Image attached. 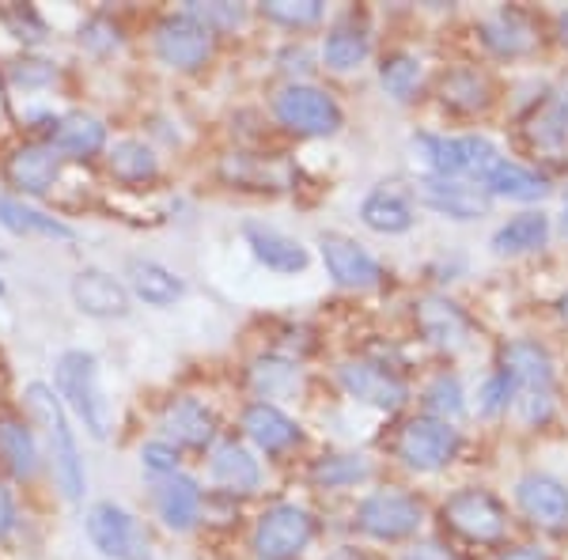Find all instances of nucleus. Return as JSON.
<instances>
[{
  "instance_id": "nucleus-1",
  "label": "nucleus",
  "mask_w": 568,
  "mask_h": 560,
  "mask_svg": "<svg viewBox=\"0 0 568 560\" xmlns=\"http://www.w3.org/2000/svg\"><path fill=\"white\" fill-rule=\"evenodd\" d=\"M23 401L45 436V451H50L53 477H58L61 492H65L69 503H80L88 489V474H84V458H80V447H77V428L69 425L65 401L58 398V390H53L50 383H27Z\"/></svg>"
},
{
  "instance_id": "nucleus-2",
  "label": "nucleus",
  "mask_w": 568,
  "mask_h": 560,
  "mask_svg": "<svg viewBox=\"0 0 568 560\" xmlns=\"http://www.w3.org/2000/svg\"><path fill=\"white\" fill-rule=\"evenodd\" d=\"M58 398L65 401V409L80 425L88 428L91 439H106L110 431V401L103 398V387H99V360L84 348H69L58 360Z\"/></svg>"
},
{
  "instance_id": "nucleus-3",
  "label": "nucleus",
  "mask_w": 568,
  "mask_h": 560,
  "mask_svg": "<svg viewBox=\"0 0 568 560\" xmlns=\"http://www.w3.org/2000/svg\"><path fill=\"white\" fill-rule=\"evenodd\" d=\"M273 114L284 130L300 136H334L345 125L337 99L315 84H284L273 95Z\"/></svg>"
},
{
  "instance_id": "nucleus-4",
  "label": "nucleus",
  "mask_w": 568,
  "mask_h": 560,
  "mask_svg": "<svg viewBox=\"0 0 568 560\" xmlns=\"http://www.w3.org/2000/svg\"><path fill=\"white\" fill-rule=\"evenodd\" d=\"M88 541L99 549V557L106 560H149V534L136 522V516L114 500H99L88 508L84 516Z\"/></svg>"
},
{
  "instance_id": "nucleus-5",
  "label": "nucleus",
  "mask_w": 568,
  "mask_h": 560,
  "mask_svg": "<svg viewBox=\"0 0 568 560\" xmlns=\"http://www.w3.org/2000/svg\"><path fill=\"white\" fill-rule=\"evenodd\" d=\"M463 447L459 428L436 417H414L398 431V458L417 474H439L455 462Z\"/></svg>"
},
{
  "instance_id": "nucleus-6",
  "label": "nucleus",
  "mask_w": 568,
  "mask_h": 560,
  "mask_svg": "<svg viewBox=\"0 0 568 560\" xmlns=\"http://www.w3.org/2000/svg\"><path fill=\"white\" fill-rule=\"evenodd\" d=\"M425 522V503L406 489H379L364 496L356 508V527L375 541H398L420 530Z\"/></svg>"
},
{
  "instance_id": "nucleus-7",
  "label": "nucleus",
  "mask_w": 568,
  "mask_h": 560,
  "mask_svg": "<svg viewBox=\"0 0 568 560\" xmlns=\"http://www.w3.org/2000/svg\"><path fill=\"white\" fill-rule=\"evenodd\" d=\"M152 42H155V58L175 72H197L201 65H209L216 53V31H209V27L194 20L190 12L160 20Z\"/></svg>"
},
{
  "instance_id": "nucleus-8",
  "label": "nucleus",
  "mask_w": 568,
  "mask_h": 560,
  "mask_svg": "<svg viewBox=\"0 0 568 560\" xmlns=\"http://www.w3.org/2000/svg\"><path fill=\"white\" fill-rule=\"evenodd\" d=\"M315 538V519L300 503H273L254 527V557L258 560H296Z\"/></svg>"
},
{
  "instance_id": "nucleus-9",
  "label": "nucleus",
  "mask_w": 568,
  "mask_h": 560,
  "mask_svg": "<svg viewBox=\"0 0 568 560\" xmlns=\"http://www.w3.org/2000/svg\"><path fill=\"white\" fill-rule=\"evenodd\" d=\"M444 522L463 534L466 541H500L504 530H508V511L493 492L485 489H459L444 500Z\"/></svg>"
},
{
  "instance_id": "nucleus-10",
  "label": "nucleus",
  "mask_w": 568,
  "mask_h": 560,
  "mask_svg": "<svg viewBox=\"0 0 568 560\" xmlns=\"http://www.w3.org/2000/svg\"><path fill=\"white\" fill-rule=\"evenodd\" d=\"M318 254H323L326 273L334 277V284H342V288H356V292L379 288L383 277H387L383 265L349 235H337V232L318 235Z\"/></svg>"
},
{
  "instance_id": "nucleus-11",
  "label": "nucleus",
  "mask_w": 568,
  "mask_h": 560,
  "mask_svg": "<svg viewBox=\"0 0 568 560\" xmlns=\"http://www.w3.org/2000/svg\"><path fill=\"white\" fill-rule=\"evenodd\" d=\"M337 383L342 390L349 394L353 401H364L372 409H398L402 401L409 398L406 383L383 364H372V360H349L337 367Z\"/></svg>"
},
{
  "instance_id": "nucleus-12",
  "label": "nucleus",
  "mask_w": 568,
  "mask_h": 560,
  "mask_svg": "<svg viewBox=\"0 0 568 560\" xmlns=\"http://www.w3.org/2000/svg\"><path fill=\"white\" fill-rule=\"evenodd\" d=\"M61 163L65 160H61V152L53 149V144H23V149H16L12 155H8L4 179L16 194L45 197L53 190V182H58Z\"/></svg>"
},
{
  "instance_id": "nucleus-13",
  "label": "nucleus",
  "mask_w": 568,
  "mask_h": 560,
  "mask_svg": "<svg viewBox=\"0 0 568 560\" xmlns=\"http://www.w3.org/2000/svg\"><path fill=\"white\" fill-rule=\"evenodd\" d=\"M516 503L535 527H546V530L568 527V489L557 477L524 474L516 481Z\"/></svg>"
},
{
  "instance_id": "nucleus-14",
  "label": "nucleus",
  "mask_w": 568,
  "mask_h": 560,
  "mask_svg": "<svg viewBox=\"0 0 568 560\" xmlns=\"http://www.w3.org/2000/svg\"><path fill=\"white\" fill-rule=\"evenodd\" d=\"M160 439H168L171 447H194V451H205V447L216 439L213 409L197 398H175L160 417Z\"/></svg>"
},
{
  "instance_id": "nucleus-15",
  "label": "nucleus",
  "mask_w": 568,
  "mask_h": 560,
  "mask_svg": "<svg viewBox=\"0 0 568 560\" xmlns=\"http://www.w3.org/2000/svg\"><path fill=\"white\" fill-rule=\"evenodd\" d=\"M243 238L251 246V254L258 258L270 273H281V277H292V273H304L311 265V254L300 238L277 232L270 224H243Z\"/></svg>"
},
{
  "instance_id": "nucleus-16",
  "label": "nucleus",
  "mask_w": 568,
  "mask_h": 560,
  "mask_svg": "<svg viewBox=\"0 0 568 560\" xmlns=\"http://www.w3.org/2000/svg\"><path fill=\"white\" fill-rule=\"evenodd\" d=\"M417 329L428 345L447 348V353H459L470 345V318L447 296H425L417 303Z\"/></svg>"
},
{
  "instance_id": "nucleus-17",
  "label": "nucleus",
  "mask_w": 568,
  "mask_h": 560,
  "mask_svg": "<svg viewBox=\"0 0 568 560\" xmlns=\"http://www.w3.org/2000/svg\"><path fill=\"white\" fill-rule=\"evenodd\" d=\"M72 303L91 318H125L130 315V288L106 269H80L72 277Z\"/></svg>"
},
{
  "instance_id": "nucleus-18",
  "label": "nucleus",
  "mask_w": 568,
  "mask_h": 560,
  "mask_svg": "<svg viewBox=\"0 0 568 560\" xmlns=\"http://www.w3.org/2000/svg\"><path fill=\"white\" fill-rule=\"evenodd\" d=\"M417 197L420 205L452 220H478L489 213V194L481 186H466L463 179H420Z\"/></svg>"
},
{
  "instance_id": "nucleus-19",
  "label": "nucleus",
  "mask_w": 568,
  "mask_h": 560,
  "mask_svg": "<svg viewBox=\"0 0 568 560\" xmlns=\"http://www.w3.org/2000/svg\"><path fill=\"white\" fill-rule=\"evenodd\" d=\"M500 371L524 394H549V387H554V360H549L542 345L527 342V337L500 348Z\"/></svg>"
},
{
  "instance_id": "nucleus-20",
  "label": "nucleus",
  "mask_w": 568,
  "mask_h": 560,
  "mask_svg": "<svg viewBox=\"0 0 568 560\" xmlns=\"http://www.w3.org/2000/svg\"><path fill=\"white\" fill-rule=\"evenodd\" d=\"M243 431H246V439L265 455H281L304 439V431H300L296 420H292L284 409L273 406V401H251V406L243 409Z\"/></svg>"
},
{
  "instance_id": "nucleus-21",
  "label": "nucleus",
  "mask_w": 568,
  "mask_h": 560,
  "mask_svg": "<svg viewBox=\"0 0 568 560\" xmlns=\"http://www.w3.org/2000/svg\"><path fill=\"white\" fill-rule=\"evenodd\" d=\"M201 508H205V496H201L197 481L186 474H171L155 481V516L163 519V527L175 530H190L201 519Z\"/></svg>"
},
{
  "instance_id": "nucleus-22",
  "label": "nucleus",
  "mask_w": 568,
  "mask_h": 560,
  "mask_svg": "<svg viewBox=\"0 0 568 560\" xmlns=\"http://www.w3.org/2000/svg\"><path fill=\"white\" fill-rule=\"evenodd\" d=\"M209 477H213L224 492L251 496V492H258V485H262V466L243 444L224 439V444H216L213 458H209Z\"/></svg>"
},
{
  "instance_id": "nucleus-23",
  "label": "nucleus",
  "mask_w": 568,
  "mask_h": 560,
  "mask_svg": "<svg viewBox=\"0 0 568 560\" xmlns=\"http://www.w3.org/2000/svg\"><path fill=\"white\" fill-rule=\"evenodd\" d=\"M361 220L364 227L379 235H402L414 227L417 220V208H414V197L398 186H375L368 197L361 201Z\"/></svg>"
},
{
  "instance_id": "nucleus-24",
  "label": "nucleus",
  "mask_w": 568,
  "mask_h": 560,
  "mask_svg": "<svg viewBox=\"0 0 568 560\" xmlns=\"http://www.w3.org/2000/svg\"><path fill=\"white\" fill-rule=\"evenodd\" d=\"M50 144L61 152V160H95L106 149V125L95 114L72 110V114H65L53 125Z\"/></svg>"
},
{
  "instance_id": "nucleus-25",
  "label": "nucleus",
  "mask_w": 568,
  "mask_h": 560,
  "mask_svg": "<svg viewBox=\"0 0 568 560\" xmlns=\"http://www.w3.org/2000/svg\"><path fill=\"white\" fill-rule=\"evenodd\" d=\"M481 42H485V50H493L497 58H519V53L535 50L538 34L524 12L500 8V12H493L481 20Z\"/></svg>"
},
{
  "instance_id": "nucleus-26",
  "label": "nucleus",
  "mask_w": 568,
  "mask_h": 560,
  "mask_svg": "<svg viewBox=\"0 0 568 560\" xmlns=\"http://www.w3.org/2000/svg\"><path fill=\"white\" fill-rule=\"evenodd\" d=\"M368 50H372L368 27L349 12L326 31L323 61H326V69H334V72H353L368 61Z\"/></svg>"
},
{
  "instance_id": "nucleus-27",
  "label": "nucleus",
  "mask_w": 568,
  "mask_h": 560,
  "mask_svg": "<svg viewBox=\"0 0 568 560\" xmlns=\"http://www.w3.org/2000/svg\"><path fill=\"white\" fill-rule=\"evenodd\" d=\"M0 462L8 466V474L12 477H20V481H31L42 466L34 431L27 428L20 417H12V413L0 417Z\"/></svg>"
},
{
  "instance_id": "nucleus-28",
  "label": "nucleus",
  "mask_w": 568,
  "mask_h": 560,
  "mask_svg": "<svg viewBox=\"0 0 568 560\" xmlns=\"http://www.w3.org/2000/svg\"><path fill=\"white\" fill-rule=\"evenodd\" d=\"M130 296L149 307H175L186 296V284L160 262H130Z\"/></svg>"
},
{
  "instance_id": "nucleus-29",
  "label": "nucleus",
  "mask_w": 568,
  "mask_h": 560,
  "mask_svg": "<svg viewBox=\"0 0 568 560\" xmlns=\"http://www.w3.org/2000/svg\"><path fill=\"white\" fill-rule=\"evenodd\" d=\"M0 227L12 235H45V238H61V243H72L77 232L69 224H61L58 216H45L42 208L27 205L23 197L0 194Z\"/></svg>"
},
{
  "instance_id": "nucleus-30",
  "label": "nucleus",
  "mask_w": 568,
  "mask_h": 560,
  "mask_svg": "<svg viewBox=\"0 0 568 560\" xmlns=\"http://www.w3.org/2000/svg\"><path fill=\"white\" fill-rule=\"evenodd\" d=\"M481 190L489 197H511V201H542L549 194V179L524 163L500 160L497 167L481 179Z\"/></svg>"
},
{
  "instance_id": "nucleus-31",
  "label": "nucleus",
  "mask_w": 568,
  "mask_h": 560,
  "mask_svg": "<svg viewBox=\"0 0 568 560\" xmlns=\"http://www.w3.org/2000/svg\"><path fill=\"white\" fill-rule=\"evenodd\" d=\"M414 163L425 171V179H463V152L459 136H439V133H417L409 141Z\"/></svg>"
},
{
  "instance_id": "nucleus-32",
  "label": "nucleus",
  "mask_w": 568,
  "mask_h": 560,
  "mask_svg": "<svg viewBox=\"0 0 568 560\" xmlns=\"http://www.w3.org/2000/svg\"><path fill=\"white\" fill-rule=\"evenodd\" d=\"M546 238H549L546 213H519L493 232V254H500V258H508V254H527V251L546 246Z\"/></svg>"
},
{
  "instance_id": "nucleus-33",
  "label": "nucleus",
  "mask_w": 568,
  "mask_h": 560,
  "mask_svg": "<svg viewBox=\"0 0 568 560\" xmlns=\"http://www.w3.org/2000/svg\"><path fill=\"white\" fill-rule=\"evenodd\" d=\"M106 167L118 182L125 186H136V182H149L160 171V160L144 141H118L114 149L106 152Z\"/></svg>"
},
{
  "instance_id": "nucleus-34",
  "label": "nucleus",
  "mask_w": 568,
  "mask_h": 560,
  "mask_svg": "<svg viewBox=\"0 0 568 560\" xmlns=\"http://www.w3.org/2000/svg\"><path fill=\"white\" fill-rule=\"evenodd\" d=\"M527 141L542 152H565L568 110L561 106V99H546V103L527 118Z\"/></svg>"
},
{
  "instance_id": "nucleus-35",
  "label": "nucleus",
  "mask_w": 568,
  "mask_h": 560,
  "mask_svg": "<svg viewBox=\"0 0 568 560\" xmlns=\"http://www.w3.org/2000/svg\"><path fill=\"white\" fill-rule=\"evenodd\" d=\"M420 77H425V72H420V61L414 53H390L379 65V84L394 103H409L420 88Z\"/></svg>"
},
{
  "instance_id": "nucleus-36",
  "label": "nucleus",
  "mask_w": 568,
  "mask_h": 560,
  "mask_svg": "<svg viewBox=\"0 0 568 560\" xmlns=\"http://www.w3.org/2000/svg\"><path fill=\"white\" fill-rule=\"evenodd\" d=\"M372 474V462L364 455H326L311 466V481L323 489H349Z\"/></svg>"
},
{
  "instance_id": "nucleus-37",
  "label": "nucleus",
  "mask_w": 568,
  "mask_h": 560,
  "mask_svg": "<svg viewBox=\"0 0 568 560\" xmlns=\"http://www.w3.org/2000/svg\"><path fill=\"white\" fill-rule=\"evenodd\" d=\"M439 99L455 110H481V106H489V80L474 69H459V72H452V77H444Z\"/></svg>"
},
{
  "instance_id": "nucleus-38",
  "label": "nucleus",
  "mask_w": 568,
  "mask_h": 560,
  "mask_svg": "<svg viewBox=\"0 0 568 560\" xmlns=\"http://www.w3.org/2000/svg\"><path fill=\"white\" fill-rule=\"evenodd\" d=\"M466 394H463V383L455 379V375H436L433 383H428V390H425V406L428 413H433L436 420H447L452 425V417H459V413L466 409Z\"/></svg>"
},
{
  "instance_id": "nucleus-39",
  "label": "nucleus",
  "mask_w": 568,
  "mask_h": 560,
  "mask_svg": "<svg viewBox=\"0 0 568 560\" xmlns=\"http://www.w3.org/2000/svg\"><path fill=\"white\" fill-rule=\"evenodd\" d=\"M270 23H281V27H315L323 20L326 8L318 0H265L258 8Z\"/></svg>"
},
{
  "instance_id": "nucleus-40",
  "label": "nucleus",
  "mask_w": 568,
  "mask_h": 560,
  "mask_svg": "<svg viewBox=\"0 0 568 560\" xmlns=\"http://www.w3.org/2000/svg\"><path fill=\"white\" fill-rule=\"evenodd\" d=\"M80 45H88L91 53H114L122 45V27L106 16H91V20L80 27Z\"/></svg>"
},
{
  "instance_id": "nucleus-41",
  "label": "nucleus",
  "mask_w": 568,
  "mask_h": 560,
  "mask_svg": "<svg viewBox=\"0 0 568 560\" xmlns=\"http://www.w3.org/2000/svg\"><path fill=\"white\" fill-rule=\"evenodd\" d=\"M511 394H516V383H511L504 371H493L478 390V413L481 417H497V413L508 409Z\"/></svg>"
},
{
  "instance_id": "nucleus-42",
  "label": "nucleus",
  "mask_w": 568,
  "mask_h": 560,
  "mask_svg": "<svg viewBox=\"0 0 568 560\" xmlns=\"http://www.w3.org/2000/svg\"><path fill=\"white\" fill-rule=\"evenodd\" d=\"M141 466L155 477V481L179 474V447H171L168 439H152V444L141 447Z\"/></svg>"
},
{
  "instance_id": "nucleus-43",
  "label": "nucleus",
  "mask_w": 568,
  "mask_h": 560,
  "mask_svg": "<svg viewBox=\"0 0 568 560\" xmlns=\"http://www.w3.org/2000/svg\"><path fill=\"white\" fill-rule=\"evenodd\" d=\"M186 12L194 16V20H201L209 27V31H232V27L243 23V8L240 4H186Z\"/></svg>"
},
{
  "instance_id": "nucleus-44",
  "label": "nucleus",
  "mask_w": 568,
  "mask_h": 560,
  "mask_svg": "<svg viewBox=\"0 0 568 560\" xmlns=\"http://www.w3.org/2000/svg\"><path fill=\"white\" fill-rule=\"evenodd\" d=\"M4 27L16 34L20 42H42L45 39V23L39 20V12L34 8H23V4H16V8H4Z\"/></svg>"
},
{
  "instance_id": "nucleus-45",
  "label": "nucleus",
  "mask_w": 568,
  "mask_h": 560,
  "mask_svg": "<svg viewBox=\"0 0 568 560\" xmlns=\"http://www.w3.org/2000/svg\"><path fill=\"white\" fill-rule=\"evenodd\" d=\"M254 379H258V387L265 394H273L277 387H292V383H300L296 367L284 364V360H262L258 367H254Z\"/></svg>"
},
{
  "instance_id": "nucleus-46",
  "label": "nucleus",
  "mask_w": 568,
  "mask_h": 560,
  "mask_svg": "<svg viewBox=\"0 0 568 560\" xmlns=\"http://www.w3.org/2000/svg\"><path fill=\"white\" fill-rule=\"evenodd\" d=\"M53 77H58V69L50 61H16L12 65L16 84H50Z\"/></svg>"
},
{
  "instance_id": "nucleus-47",
  "label": "nucleus",
  "mask_w": 568,
  "mask_h": 560,
  "mask_svg": "<svg viewBox=\"0 0 568 560\" xmlns=\"http://www.w3.org/2000/svg\"><path fill=\"white\" fill-rule=\"evenodd\" d=\"M16 522H20V511H16V496H12V489H8L4 481H0V538L12 534Z\"/></svg>"
},
{
  "instance_id": "nucleus-48",
  "label": "nucleus",
  "mask_w": 568,
  "mask_h": 560,
  "mask_svg": "<svg viewBox=\"0 0 568 560\" xmlns=\"http://www.w3.org/2000/svg\"><path fill=\"white\" fill-rule=\"evenodd\" d=\"M406 560H455V557L447 553L444 546H436V541H425V546H414V549H409Z\"/></svg>"
},
{
  "instance_id": "nucleus-49",
  "label": "nucleus",
  "mask_w": 568,
  "mask_h": 560,
  "mask_svg": "<svg viewBox=\"0 0 568 560\" xmlns=\"http://www.w3.org/2000/svg\"><path fill=\"white\" fill-rule=\"evenodd\" d=\"M497 560H549V557H546V549H538V546H519V549H508V553Z\"/></svg>"
},
{
  "instance_id": "nucleus-50",
  "label": "nucleus",
  "mask_w": 568,
  "mask_h": 560,
  "mask_svg": "<svg viewBox=\"0 0 568 560\" xmlns=\"http://www.w3.org/2000/svg\"><path fill=\"white\" fill-rule=\"evenodd\" d=\"M557 39H561V45H568V12L557 16Z\"/></svg>"
},
{
  "instance_id": "nucleus-51",
  "label": "nucleus",
  "mask_w": 568,
  "mask_h": 560,
  "mask_svg": "<svg viewBox=\"0 0 568 560\" xmlns=\"http://www.w3.org/2000/svg\"><path fill=\"white\" fill-rule=\"evenodd\" d=\"M557 99H561V106H565V110H568V84H565V88H561V95H557Z\"/></svg>"
},
{
  "instance_id": "nucleus-52",
  "label": "nucleus",
  "mask_w": 568,
  "mask_h": 560,
  "mask_svg": "<svg viewBox=\"0 0 568 560\" xmlns=\"http://www.w3.org/2000/svg\"><path fill=\"white\" fill-rule=\"evenodd\" d=\"M561 318H565V323H568V296L561 299Z\"/></svg>"
},
{
  "instance_id": "nucleus-53",
  "label": "nucleus",
  "mask_w": 568,
  "mask_h": 560,
  "mask_svg": "<svg viewBox=\"0 0 568 560\" xmlns=\"http://www.w3.org/2000/svg\"><path fill=\"white\" fill-rule=\"evenodd\" d=\"M561 232L568 235V208H565V216H561Z\"/></svg>"
},
{
  "instance_id": "nucleus-54",
  "label": "nucleus",
  "mask_w": 568,
  "mask_h": 560,
  "mask_svg": "<svg viewBox=\"0 0 568 560\" xmlns=\"http://www.w3.org/2000/svg\"><path fill=\"white\" fill-rule=\"evenodd\" d=\"M0 296H4V281H0Z\"/></svg>"
}]
</instances>
